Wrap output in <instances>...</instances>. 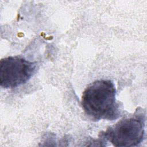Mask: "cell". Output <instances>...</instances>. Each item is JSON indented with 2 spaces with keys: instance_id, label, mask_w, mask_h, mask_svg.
Returning <instances> with one entry per match:
<instances>
[{
  "instance_id": "obj_2",
  "label": "cell",
  "mask_w": 147,
  "mask_h": 147,
  "mask_svg": "<svg viewBox=\"0 0 147 147\" xmlns=\"http://www.w3.org/2000/svg\"><path fill=\"white\" fill-rule=\"evenodd\" d=\"M117 147L134 146L140 144L145 136V115L137 114L123 118L99 135Z\"/></svg>"
},
{
  "instance_id": "obj_1",
  "label": "cell",
  "mask_w": 147,
  "mask_h": 147,
  "mask_svg": "<svg viewBox=\"0 0 147 147\" xmlns=\"http://www.w3.org/2000/svg\"><path fill=\"white\" fill-rule=\"evenodd\" d=\"M116 90L110 80L95 81L83 92L81 105L86 115L95 121L115 120L121 115L119 105L115 98Z\"/></svg>"
},
{
  "instance_id": "obj_3",
  "label": "cell",
  "mask_w": 147,
  "mask_h": 147,
  "mask_svg": "<svg viewBox=\"0 0 147 147\" xmlns=\"http://www.w3.org/2000/svg\"><path fill=\"white\" fill-rule=\"evenodd\" d=\"M36 63L19 56H9L0 61V85L14 88L26 83L34 74Z\"/></svg>"
}]
</instances>
